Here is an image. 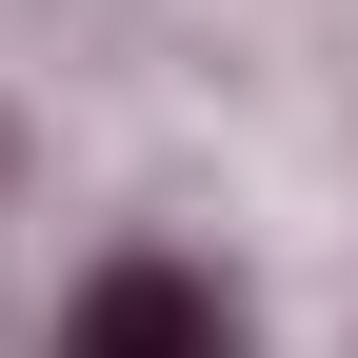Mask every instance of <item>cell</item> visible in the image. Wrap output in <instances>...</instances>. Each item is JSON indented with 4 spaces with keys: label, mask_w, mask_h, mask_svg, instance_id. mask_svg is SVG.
Wrapping results in <instances>:
<instances>
[{
    "label": "cell",
    "mask_w": 358,
    "mask_h": 358,
    "mask_svg": "<svg viewBox=\"0 0 358 358\" xmlns=\"http://www.w3.org/2000/svg\"><path fill=\"white\" fill-rule=\"evenodd\" d=\"M60 358H239V299L199 279V259H100V279H80V319H60Z\"/></svg>",
    "instance_id": "obj_1"
}]
</instances>
